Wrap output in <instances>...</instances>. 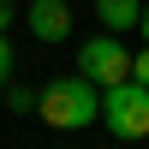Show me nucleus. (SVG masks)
Listing matches in <instances>:
<instances>
[{"label":"nucleus","instance_id":"7","mask_svg":"<svg viewBox=\"0 0 149 149\" xmlns=\"http://www.w3.org/2000/svg\"><path fill=\"white\" fill-rule=\"evenodd\" d=\"M12 66H18V54H12V42H6V30H0V84H12Z\"/></svg>","mask_w":149,"mask_h":149},{"label":"nucleus","instance_id":"3","mask_svg":"<svg viewBox=\"0 0 149 149\" xmlns=\"http://www.w3.org/2000/svg\"><path fill=\"white\" fill-rule=\"evenodd\" d=\"M78 72L90 84H119V78H131V54L119 48V30H102V36H90V42L78 48Z\"/></svg>","mask_w":149,"mask_h":149},{"label":"nucleus","instance_id":"9","mask_svg":"<svg viewBox=\"0 0 149 149\" xmlns=\"http://www.w3.org/2000/svg\"><path fill=\"white\" fill-rule=\"evenodd\" d=\"M12 18H18V6H12V0H0V30H12Z\"/></svg>","mask_w":149,"mask_h":149},{"label":"nucleus","instance_id":"1","mask_svg":"<svg viewBox=\"0 0 149 149\" xmlns=\"http://www.w3.org/2000/svg\"><path fill=\"white\" fill-rule=\"evenodd\" d=\"M36 113L48 119L54 131H84L102 119V84H90L78 72V78H54L42 95H36Z\"/></svg>","mask_w":149,"mask_h":149},{"label":"nucleus","instance_id":"5","mask_svg":"<svg viewBox=\"0 0 149 149\" xmlns=\"http://www.w3.org/2000/svg\"><path fill=\"white\" fill-rule=\"evenodd\" d=\"M143 12V0H95V18H102V30H131Z\"/></svg>","mask_w":149,"mask_h":149},{"label":"nucleus","instance_id":"4","mask_svg":"<svg viewBox=\"0 0 149 149\" xmlns=\"http://www.w3.org/2000/svg\"><path fill=\"white\" fill-rule=\"evenodd\" d=\"M24 24H30L36 42H66L72 36V6L66 0H30L24 6Z\"/></svg>","mask_w":149,"mask_h":149},{"label":"nucleus","instance_id":"10","mask_svg":"<svg viewBox=\"0 0 149 149\" xmlns=\"http://www.w3.org/2000/svg\"><path fill=\"white\" fill-rule=\"evenodd\" d=\"M137 30H143V42H149V0H143V12H137Z\"/></svg>","mask_w":149,"mask_h":149},{"label":"nucleus","instance_id":"8","mask_svg":"<svg viewBox=\"0 0 149 149\" xmlns=\"http://www.w3.org/2000/svg\"><path fill=\"white\" fill-rule=\"evenodd\" d=\"M131 78L149 84V42H143V54H131Z\"/></svg>","mask_w":149,"mask_h":149},{"label":"nucleus","instance_id":"6","mask_svg":"<svg viewBox=\"0 0 149 149\" xmlns=\"http://www.w3.org/2000/svg\"><path fill=\"white\" fill-rule=\"evenodd\" d=\"M6 107H12V113H36V95L18 90V84H6Z\"/></svg>","mask_w":149,"mask_h":149},{"label":"nucleus","instance_id":"2","mask_svg":"<svg viewBox=\"0 0 149 149\" xmlns=\"http://www.w3.org/2000/svg\"><path fill=\"white\" fill-rule=\"evenodd\" d=\"M102 125L119 143H143L149 137V84H137V78L107 84L102 90Z\"/></svg>","mask_w":149,"mask_h":149}]
</instances>
